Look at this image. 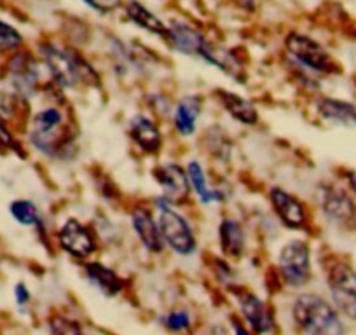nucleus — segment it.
<instances>
[{
  "label": "nucleus",
  "mask_w": 356,
  "mask_h": 335,
  "mask_svg": "<svg viewBox=\"0 0 356 335\" xmlns=\"http://www.w3.org/2000/svg\"><path fill=\"white\" fill-rule=\"evenodd\" d=\"M210 98L232 122L243 126V128H257L262 121V115H260L255 101L238 91L215 88L211 90Z\"/></svg>",
  "instance_id": "obj_18"
},
{
  "label": "nucleus",
  "mask_w": 356,
  "mask_h": 335,
  "mask_svg": "<svg viewBox=\"0 0 356 335\" xmlns=\"http://www.w3.org/2000/svg\"><path fill=\"white\" fill-rule=\"evenodd\" d=\"M283 60L286 68L302 70L318 79L334 77L342 72L334 54L320 40L297 30L289 32L283 39Z\"/></svg>",
  "instance_id": "obj_3"
},
{
  "label": "nucleus",
  "mask_w": 356,
  "mask_h": 335,
  "mask_svg": "<svg viewBox=\"0 0 356 335\" xmlns=\"http://www.w3.org/2000/svg\"><path fill=\"white\" fill-rule=\"evenodd\" d=\"M107 51L112 60L111 72L119 81H126L129 77H149L161 65L159 58L152 49L142 44L126 42L118 35L108 37Z\"/></svg>",
  "instance_id": "obj_8"
},
{
  "label": "nucleus",
  "mask_w": 356,
  "mask_h": 335,
  "mask_svg": "<svg viewBox=\"0 0 356 335\" xmlns=\"http://www.w3.org/2000/svg\"><path fill=\"white\" fill-rule=\"evenodd\" d=\"M15 299H16V304H18L19 307H26L30 304V300H32V293H30L29 286H26L23 281L16 283Z\"/></svg>",
  "instance_id": "obj_35"
},
{
  "label": "nucleus",
  "mask_w": 356,
  "mask_h": 335,
  "mask_svg": "<svg viewBox=\"0 0 356 335\" xmlns=\"http://www.w3.org/2000/svg\"><path fill=\"white\" fill-rule=\"evenodd\" d=\"M207 108V98L201 93H186L175 100L170 124L180 140H193L200 135V121Z\"/></svg>",
  "instance_id": "obj_17"
},
{
  "label": "nucleus",
  "mask_w": 356,
  "mask_h": 335,
  "mask_svg": "<svg viewBox=\"0 0 356 335\" xmlns=\"http://www.w3.org/2000/svg\"><path fill=\"white\" fill-rule=\"evenodd\" d=\"M231 328H232V335H255L252 330H250L248 325H246L245 321L238 320V318H232Z\"/></svg>",
  "instance_id": "obj_36"
},
{
  "label": "nucleus",
  "mask_w": 356,
  "mask_h": 335,
  "mask_svg": "<svg viewBox=\"0 0 356 335\" xmlns=\"http://www.w3.org/2000/svg\"><path fill=\"white\" fill-rule=\"evenodd\" d=\"M217 246L220 255L232 262L243 261L248 254V231L245 222L232 213H224L217 222Z\"/></svg>",
  "instance_id": "obj_19"
},
{
  "label": "nucleus",
  "mask_w": 356,
  "mask_h": 335,
  "mask_svg": "<svg viewBox=\"0 0 356 335\" xmlns=\"http://www.w3.org/2000/svg\"><path fill=\"white\" fill-rule=\"evenodd\" d=\"M35 53L42 63L47 81L65 93L104 88V75L81 47L42 40L37 44Z\"/></svg>",
  "instance_id": "obj_1"
},
{
  "label": "nucleus",
  "mask_w": 356,
  "mask_h": 335,
  "mask_svg": "<svg viewBox=\"0 0 356 335\" xmlns=\"http://www.w3.org/2000/svg\"><path fill=\"white\" fill-rule=\"evenodd\" d=\"M93 183L95 187H97L98 194L111 204H119L122 201V194L121 190H119L118 183H115L111 177L105 175V173L93 177Z\"/></svg>",
  "instance_id": "obj_33"
},
{
  "label": "nucleus",
  "mask_w": 356,
  "mask_h": 335,
  "mask_svg": "<svg viewBox=\"0 0 356 335\" xmlns=\"http://www.w3.org/2000/svg\"><path fill=\"white\" fill-rule=\"evenodd\" d=\"M276 275L283 286L300 290L313 278V248L304 236H292L276 252Z\"/></svg>",
  "instance_id": "obj_5"
},
{
  "label": "nucleus",
  "mask_w": 356,
  "mask_h": 335,
  "mask_svg": "<svg viewBox=\"0 0 356 335\" xmlns=\"http://www.w3.org/2000/svg\"><path fill=\"white\" fill-rule=\"evenodd\" d=\"M152 180L156 182L161 196L170 199L178 206H189L193 203V187L186 172V164L175 159L159 161L152 168Z\"/></svg>",
  "instance_id": "obj_13"
},
{
  "label": "nucleus",
  "mask_w": 356,
  "mask_h": 335,
  "mask_svg": "<svg viewBox=\"0 0 356 335\" xmlns=\"http://www.w3.org/2000/svg\"><path fill=\"white\" fill-rule=\"evenodd\" d=\"M163 327L173 334H186L193 327V316L187 309H173L163 316Z\"/></svg>",
  "instance_id": "obj_32"
},
{
  "label": "nucleus",
  "mask_w": 356,
  "mask_h": 335,
  "mask_svg": "<svg viewBox=\"0 0 356 335\" xmlns=\"http://www.w3.org/2000/svg\"><path fill=\"white\" fill-rule=\"evenodd\" d=\"M150 203L156 210L166 252H171L175 257L184 259V261L196 257L200 252L197 229L193 218L184 211V206L171 203L161 194H156Z\"/></svg>",
  "instance_id": "obj_2"
},
{
  "label": "nucleus",
  "mask_w": 356,
  "mask_h": 335,
  "mask_svg": "<svg viewBox=\"0 0 356 335\" xmlns=\"http://www.w3.org/2000/svg\"><path fill=\"white\" fill-rule=\"evenodd\" d=\"M49 335H88L77 320L65 314H54L49 318Z\"/></svg>",
  "instance_id": "obj_31"
},
{
  "label": "nucleus",
  "mask_w": 356,
  "mask_h": 335,
  "mask_svg": "<svg viewBox=\"0 0 356 335\" xmlns=\"http://www.w3.org/2000/svg\"><path fill=\"white\" fill-rule=\"evenodd\" d=\"M124 15L131 25H135L136 28L143 30V32L150 33V35L157 37L163 42H166L168 33H170V26L168 23H164L156 13L150 11L147 6H143L140 0H128L124 6Z\"/></svg>",
  "instance_id": "obj_25"
},
{
  "label": "nucleus",
  "mask_w": 356,
  "mask_h": 335,
  "mask_svg": "<svg viewBox=\"0 0 356 335\" xmlns=\"http://www.w3.org/2000/svg\"><path fill=\"white\" fill-rule=\"evenodd\" d=\"M82 2L98 15H112L124 6L122 0H82Z\"/></svg>",
  "instance_id": "obj_34"
},
{
  "label": "nucleus",
  "mask_w": 356,
  "mask_h": 335,
  "mask_svg": "<svg viewBox=\"0 0 356 335\" xmlns=\"http://www.w3.org/2000/svg\"><path fill=\"white\" fill-rule=\"evenodd\" d=\"M128 222L133 236L145 254L159 257L166 252L156 210L150 201H133L128 208Z\"/></svg>",
  "instance_id": "obj_12"
},
{
  "label": "nucleus",
  "mask_w": 356,
  "mask_h": 335,
  "mask_svg": "<svg viewBox=\"0 0 356 335\" xmlns=\"http://www.w3.org/2000/svg\"><path fill=\"white\" fill-rule=\"evenodd\" d=\"M207 264L210 268L211 275L215 276L218 283L229 286L236 285V268H234V262L225 259L224 255L220 254H210L207 259Z\"/></svg>",
  "instance_id": "obj_28"
},
{
  "label": "nucleus",
  "mask_w": 356,
  "mask_h": 335,
  "mask_svg": "<svg viewBox=\"0 0 356 335\" xmlns=\"http://www.w3.org/2000/svg\"><path fill=\"white\" fill-rule=\"evenodd\" d=\"M229 292L234 295L239 314H241L243 321L248 325L253 334L267 335L275 330V314H273V309L262 297H259L246 286L238 285V283L229 286Z\"/></svg>",
  "instance_id": "obj_15"
},
{
  "label": "nucleus",
  "mask_w": 356,
  "mask_h": 335,
  "mask_svg": "<svg viewBox=\"0 0 356 335\" xmlns=\"http://www.w3.org/2000/svg\"><path fill=\"white\" fill-rule=\"evenodd\" d=\"M210 335H231L227 332V328L222 327V325H215V327L210 328Z\"/></svg>",
  "instance_id": "obj_39"
},
{
  "label": "nucleus",
  "mask_w": 356,
  "mask_h": 335,
  "mask_svg": "<svg viewBox=\"0 0 356 335\" xmlns=\"http://www.w3.org/2000/svg\"><path fill=\"white\" fill-rule=\"evenodd\" d=\"M232 4L245 13H253L257 9V0H232Z\"/></svg>",
  "instance_id": "obj_38"
},
{
  "label": "nucleus",
  "mask_w": 356,
  "mask_h": 335,
  "mask_svg": "<svg viewBox=\"0 0 356 335\" xmlns=\"http://www.w3.org/2000/svg\"><path fill=\"white\" fill-rule=\"evenodd\" d=\"M186 172L193 187L194 199L201 206H222L229 203L232 197V190L229 183H213L208 175V168L200 157H189L186 161Z\"/></svg>",
  "instance_id": "obj_16"
},
{
  "label": "nucleus",
  "mask_w": 356,
  "mask_h": 335,
  "mask_svg": "<svg viewBox=\"0 0 356 335\" xmlns=\"http://www.w3.org/2000/svg\"><path fill=\"white\" fill-rule=\"evenodd\" d=\"M201 61L208 67L222 72L227 79L234 81L239 86H245L248 82V68H246V60L239 56L238 51L231 47L220 46V44L211 42L207 46L204 53L201 54Z\"/></svg>",
  "instance_id": "obj_21"
},
{
  "label": "nucleus",
  "mask_w": 356,
  "mask_h": 335,
  "mask_svg": "<svg viewBox=\"0 0 356 335\" xmlns=\"http://www.w3.org/2000/svg\"><path fill=\"white\" fill-rule=\"evenodd\" d=\"M314 203L321 218L342 232L356 231V199L342 183L325 180L314 189Z\"/></svg>",
  "instance_id": "obj_7"
},
{
  "label": "nucleus",
  "mask_w": 356,
  "mask_h": 335,
  "mask_svg": "<svg viewBox=\"0 0 356 335\" xmlns=\"http://www.w3.org/2000/svg\"><path fill=\"white\" fill-rule=\"evenodd\" d=\"M168 26H170V33L164 44L180 56L201 60V54L210 44L207 33L201 32L193 23L182 22V19H171Z\"/></svg>",
  "instance_id": "obj_20"
},
{
  "label": "nucleus",
  "mask_w": 356,
  "mask_h": 335,
  "mask_svg": "<svg viewBox=\"0 0 356 335\" xmlns=\"http://www.w3.org/2000/svg\"><path fill=\"white\" fill-rule=\"evenodd\" d=\"M142 101H143V108H145V112H149L152 117H156L159 122H166V121L170 122L175 100L166 93V91H161V90L145 91Z\"/></svg>",
  "instance_id": "obj_27"
},
{
  "label": "nucleus",
  "mask_w": 356,
  "mask_h": 335,
  "mask_svg": "<svg viewBox=\"0 0 356 335\" xmlns=\"http://www.w3.org/2000/svg\"><path fill=\"white\" fill-rule=\"evenodd\" d=\"M81 269L86 281L93 288H97L100 293H104L105 297L114 299V297H118L124 290L126 283L122 276L114 268L105 264V262L89 259V261L82 262Z\"/></svg>",
  "instance_id": "obj_23"
},
{
  "label": "nucleus",
  "mask_w": 356,
  "mask_h": 335,
  "mask_svg": "<svg viewBox=\"0 0 356 335\" xmlns=\"http://www.w3.org/2000/svg\"><path fill=\"white\" fill-rule=\"evenodd\" d=\"M2 79L6 82V90L30 101L33 98H39L44 82L47 81L37 53L26 47L6 58V63L2 67Z\"/></svg>",
  "instance_id": "obj_6"
},
{
  "label": "nucleus",
  "mask_w": 356,
  "mask_h": 335,
  "mask_svg": "<svg viewBox=\"0 0 356 335\" xmlns=\"http://www.w3.org/2000/svg\"><path fill=\"white\" fill-rule=\"evenodd\" d=\"M9 215H11V218L16 224L29 229L39 227L42 222L47 220L39 204L32 199H26V197L13 199L11 203H9Z\"/></svg>",
  "instance_id": "obj_26"
},
{
  "label": "nucleus",
  "mask_w": 356,
  "mask_h": 335,
  "mask_svg": "<svg viewBox=\"0 0 356 335\" xmlns=\"http://www.w3.org/2000/svg\"><path fill=\"white\" fill-rule=\"evenodd\" d=\"M53 239L54 248L81 264L93 259L102 248V243L93 225L77 217L63 218L60 225L54 229Z\"/></svg>",
  "instance_id": "obj_10"
},
{
  "label": "nucleus",
  "mask_w": 356,
  "mask_h": 335,
  "mask_svg": "<svg viewBox=\"0 0 356 335\" xmlns=\"http://www.w3.org/2000/svg\"><path fill=\"white\" fill-rule=\"evenodd\" d=\"M342 179H344V186L348 187V190L353 194V197L356 199V172L355 170H348V172H344Z\"/></svg>",
  "instance_id": "obj_37"
},
{
  "label": "nucleus",
  "mask_w": 356,
  "mask_h": 335,
  "mask_svg": "<svg viewBox=\"0 0 356 335\" xmlns=\"http://www.w3.org/2000/svg\"><path fill=\"white\" fill-rule=\"evenodd\" d=\"M25 47V37L16 26L0 19V54H13Z\"/></svg>",
  "instance_id": "obj_30"
},
{
  "label": "nucleus",
  "mask_w": 356,
  "mask_h": 335,
  "mask_svg": "<svg viewBox=\"0 0 356 335\" xmlns=\"http://www.w3.org/2000/svg\"><path fill=\"white\" fill-rule=\"evenodd\" d=\"M201 147L211 163L218 166H227L234 154V140L227 129L220 124H210L201 133Z\"/></svg>",
  "instance_id": "obj_24"
},
{
  "label": "nucleus",
  "mask_w": 356,
  "mask_h": 335,
  "mask_svg": "<svg viewBox=\"0 0 356 335\" xmlns=\"http://www.w3.org/2000/svg\"><path fill=\"white\" fill-rule=\"evenodd\" d=\"M313 112L321 122L342 128H355L356 126V104L344 98L328 97V95H314Z\"/></svg>",
  "instance_id": "obj_22"
},
{
  "label": "nucleus",
  "mask_w": 356,
  "mask_h": 335,
  "mask_svg": "<svg viewBox=\"0 0 356 335\" xmlns=\"http://www.w3.org/2000/svg\"><path fill=\"white\" fill-rule=\"evenodd\" d=\"M292 320L304 335H346L341 313L320 293H299L292 302Z\"/></svg>",
  "instance_id": "obj_4"
},
{
  "label": "nucleus",
  "mask_w": 356,
  "mask_h": 335,
  "mask_svg": "<svg viewBox=\"0 0 356 335\" xmlns=\"http://www.w3.org/2000/svg\"><path fill=\"white\" fill-rule=\"evenodd\" d=\"M266 201L269 204L273 218L285 231L293 234H311L313 232V213L306 201L293 190L283 186H269L266 190Z\"/></svg>",
  "instance_id": "obj_9"
},
{
  "label": "nucleus",
  "mask_w": 356,
  "mask_h": 335,
  "mask_svg": "<svg viewBox=\"0 0 356 335\" xmlns=\"http://www.w3.org/2000/svg\"><path fill=\"white\" fill-rule=\"evenodd\" d=\"M0 154H15L19 159H26L29 152L22 140L16 138L13 126L0 117Z\"/></svg>",
  "instance_id": "obj_29"
},
{
  "label": "nucleus",
  "mask_w": 356,
  "mask_h": 335,
  "mask_svg": "<svg viewBox=\"0 0 356 335\" xmlns=\"http://www.w3.org/2000/svg\"><path fill=\"white\" fill-rule=\"evenodd\" d=\"M126 136L129 143L145 157H159L166 147L163 126L149 112H135L126 122Z\"/></svg>",
  "instance_id": "obj_14"
},
{
  "label": "nucleus",
  "mask_w": 356,
  "mask_h": 335,
  "mask_svg": "<svg viewBox=\"0 0 356 335\" xmlns=\"http://www.w3.org/2000/svg\"><path fill=\"white\" fill-rule=\"evenodd\" d=\"M325 281L335 309L356 321V269L344 259H330L325 268Z\"/></svg>",
  "instance_id": "obj_11"
}]
</instances>
